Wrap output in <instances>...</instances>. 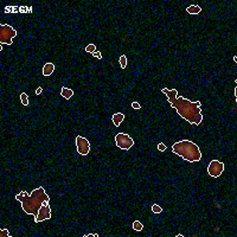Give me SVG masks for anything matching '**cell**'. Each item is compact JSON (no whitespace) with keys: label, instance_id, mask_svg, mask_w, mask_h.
Here are the masks:
<instances>
[{"label":"cell","instance_id":"2","mask_svg":"<svg viewBox=\"0 0 237 237\" xmlns=\"http://www.w3.org/2000/svg\"><path fill=\"white\" fill-rule=\"evenodd\" d=\"M16 199L22 203L24 212L27 215H33L36 217L38 215V211L41 210V205L44 204V201H50V197L49 195H46L43 186H41L38 189L33 190L31 195H29L26 191H20L19 195L16 196Z\"/></svg>","mask_w":237,"mask_h":237},{"label":"cell","instance_id":"17","mask_svg":"<svg viewBox=\"0 0 237 237\" xmlns=\"http://www.w3.org/2000/svg\"><path fill=\"white\" fill-rule=\"evenodd\" d=\"M120 66L122 68V69H126V66H127V57L122 55L121 57H120Z\"/></svg>","mask_w":237,"mask_h":237},{"label":"cell","instance_id":"16","mask_svg":"<svg viewBox=\"0 0 237 237\" xmlns=\"http://www.w3.org/2000/svg\"><path fill=\"white\" fill-rule=\"evenodd\" d=\"M20 101H22V103H23L24 106H27L29 104V96H27V94L23 93V94L20 95Z\"/></svg>","mask_w":237,"mask_h":237},{"label":"cell","instance_id":"5","mask_svg":"<svg viewBox=\"0 0 237 237\" xmlns=\"http://www.w3.org/2000/svg\"><path fill=\"white\" fill-rule=\"evenodd\" d=\"M115 142H116V146L121 149H129L134 146V140L128 134H124V133L116 134L115 135Z\"/></svg>","mask_w":237,"mask_h":237},{"label":"cell","instance_id":"14","mask_svg":"<svg viewBox=\"0 0 237 237\" xmlns=\"http://www.w3.org/2000/svg\"><path fill=\"white\" fill-rule=\"evenodd\" d=\"M95 51H97V50H96V45L93 44V43H90V44H88V45L85 46V52H90L93 55Z\"/></svg>","mask_w":237,"mask_h":237},{"label":"cell","instance_id":"23","mask_svg":"<svg viewBox=\"0 0 237 237\" xmlns=\"http://www.w3.org/2000/svg\"><path fill=\"white\" fill-rule=\"evenodd\" d=\"M41 90H43V89H41V87H38V88L36 89V94H37V95H41Z\"/></svg>","mask_w":237,"mask_h":237},{"label":"cell","instance_id":"1","mask_svg":"<svg viewBox=\"0 0 237 237\" xmlns=\"http://www.w3.org/2000/svg\"><path fill=\"white\" fill-rule=\"evenodd\" d=\"M173 109L181 119H185L191 124H201L203 121L201 101H190L184 96H177V99L170 103Z\"/></svg>","mask_w":237,"mask_h":237},{"label":"cell","instance_id":"9","mask_svg":"<svg viewBox=\"0 0 237 237\" xmlns=\"http://www.w3.org/2000/svg\"><path fill=\"white\" fill-rule=\"evenodd\" d=\"M161 91L167 96V101H168L170 103H172L173 101L177 99V96H178V90H176V89L164 88V89H161Z\"/></svg>","mask_w":237,"mask_h":237},{"label":"cell","instance_id":"4","mask_svg":"<svg viewBox=\"0 0 237 237\" xmlns=\"http://www.w3.org/2000/svg\"><path fill=\"white\" fill-rule=\"evenodd\" d=\"M17 36V31L13 29L12 26L7 24H1L0 25V43L11 45L13 43V38Z\"/></svg>","mask_w":237,"mask_h":237},{"label":"cell","instance_id":"20","mask_svg":"<svg viewBox=\"0 0 237 237\" xmlns=\"http://www.w3.org/2000/svg\"><path fill=\"white\" fill-rule=\"evenodd\" d=\"M0 232H1V234H0L1 236H7V237H10V234H8V230H7V229H1V230H0Z\"/></svg>","mask_w":237,"mask_h":237},{"label":"cell","instance_id":"7","mask_svg":"<svg viewBox=\"0 0 237 237\" xmlns=\"http://www.w3.org/2000/svg\"><path fill=\"white\" fill-rule=\"evenodd\" d=\"M49 201H44V204L41 205V210L38 211V215L35 217V223H39V222L51 218V207L49 205Z\"/></svg>","mask_w":237,"mask_h":237},{"label":"cell","instance_id":"6","mask_svg":"<svg viewBox=\"0 0 237 237\" xmlns=\"http://www.w3.org/2000/svg\"><path fill=\"white\" fill-rule=\"evenodd\" d=\"M224 171V164L220 162L219 160H212L207 166V173L209 176L213 178H218Z\"/></svg>","mask_w":237,"mask_h":237},{"label":"cell","instance_id":"13","mask_svg":"<svg viewBox=\"0 0 237 237\" xmlns=\"http://www.w3.org/2000/svg\"><path fill=\"white\" fill-rule=\"evenodd\" d=\"M186 12H187L189 14H199L201 12V6H198V5H191L186 8Z\"/></svg>","mask_w":237,"mask_h":237},{"label":"cell","instance_id":"22","mask_svg":"<svg viewBox=\"0 0 237 237\" xmlns=\"http://www.w3.org/2000/svg\"><path fill=\"white\" fill-rule=\"evenodd\" d=\"M132 107H133L134 109H141V106H140L138 102H133V103H132Z\"/></svg>","mask_w":237,"mask_h":237},{"label":"cell","instance_id":"15","mask_svg":"<svg viewBox=\"0 0 237 237\" xmlns=\"http://www.w3.org/2000/svg\"><path fill=\"white\" fill-rule=\"evenodd\" d=\"M133 229L135 231H141L142 229H143V225H142V223H140L139 220H134V222H133Z\"/></svg>","mask_w":237,"mask_h":237},{"label":"cell","instance_id":"8","mask_svg":"<svg viewBox=\"0 0 237 237\" xmlns=\"http://www.w3.org/2000/svg\"><path fill=\"white\" fill-rule=\"evenodd\" d=\"M76 147H77V152L81 154V155H88L89 152H90V142L83 138L81 135L76 136Z\"/></svg>","mask_w":237,"mask_h":237},{"label":"cell","instance_id":"12","mask_svg":"<svg viewBox=\"0 0 237 237\" xmlns=\"http://www.w3.org/2000/svg\"><path fill=\"white\" fill-rule=\"evenodd\" d=\"M60 95H62V97H64L65 100H69V99H71V96L74 95V91L71 89L66 88V87H62Z\"/></svg>","mask_w":237,"mask_h":237},{"label":"cell","instance_id":"21","mask_svg":"<svg viewBox=\"0 0 237 237\" xmlns=\"http://www.w3.org/2000/svg\"><path fill=\"white\" fill-rule=\"evenodd\" d=\"M93 56H94V57H96V58H99V59L102 58V55H101L100 51H95V52L93 53Z\"/></svg>","mask_w":237,"mask_h":237},{"label":"cell","instance_id":"18","mask_svg":"<svg viewBox=\"0 0 237 237\" xmlns=\"http://www.w3.org/2000/svg\"><path fill=\"white\" fill-rule=\"evenodd\" d=\"M152 211H153V213H161L162 212V207L159 206L158 204H153L152 205Z\"/></svg>","mask_w":237,"mask_h":237},{"label":"cell","instance_id":"3","mask_svg":"<svg viewBox=\"0 0 237 237\" xmlns=\"http://www.w3.org/2000/svg\"><path fill=\"white\" fill-rule=\"evenodd\" d=\"M172 151L189 162H196L201 159V149L191 140H180L176 142L172 146Z\"/></svg>","mask_w":237,"mask_h":237},{"label":"cell","instance_id":"10","mask_svg":"<svg viewBox=\"0 0 237 237\" xmlns=\"http://www.w3.org/2000/svg\"><path fill=\"white\" fill-rule=\"evenodd\" d=\"M123 119H124V114H122V113H116V114H114L112 116L113 123H114L115 127H119L120 124L122 123Z\"/></svg>","mask_w":237,"mask_h":237},{"label":"cell","instance_id":"11","mask_svg":"<svg viewBox=\"0 0 237 237\" xmlns=\"http://www.w3.org/2000/svg\"><path fill=\"white\" fill-rule=\"evenodd\" d=\"M55 71V64L53 63H45L43 66V75L44 76H50L52 75V72Z\"/></svg>","mask_w":237,"mask_h":237},{"label":"cell","instance_id":"19","mask_svg":"<svg viewBox=\"0 0 237 237\" xmlns=\"http://www.w3.org/2000/svg\"><path fill=\"white\" fill-rule=\"evenodd\" d=\"M158 149H159L160 152H164V151H166V146H165V143H162V142H160L159 145H158Z\"/></svg>","mask_w":237,"mask_h":237}]
</instances>
